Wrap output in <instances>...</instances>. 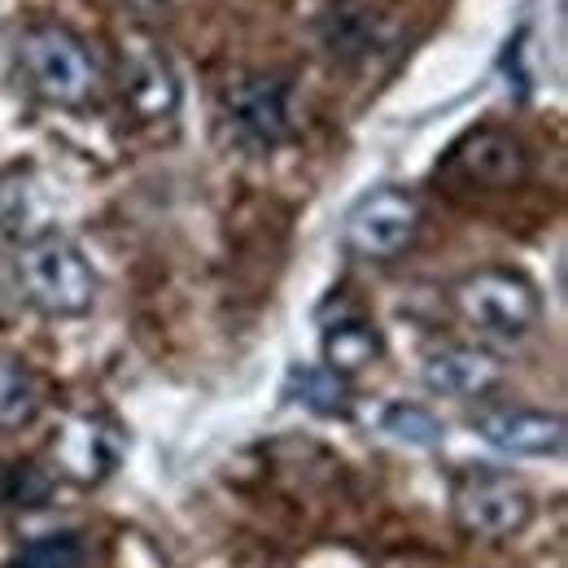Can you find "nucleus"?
I'll return each instance as SVG.
<instances>
[{"instance_id": "nucleus-1", "label": "nucleus", "mask_w": 568, "mask_h": 568, "mask_svg": "<svg viewBox=\"0 0 568 568\" xmlns=\"http://www.w3.org/2000/svg\"><path fill=\"white\" fill-rule=\"evenodd\" d=\"M18 281L36 311L53 320L88 315L97 302V272L83 250L62 232H44L18 245Z\"/></svg>"}, {"instance_id": "nucleus-2", "label": "nucleus", "mask_w": 568, "mask_h": 568, "mask_svg": "<svg viewBox=\"0 0 568 568\" xmlns=\"http://www.w3.org/2000/svg\"><path fill=\"white\" fill-rule=\"evenodd\" d=\"M18 62H22V74H27L31 92L44 97L49 105L83 110L97 97L101 71H97L92 53L83 49V40L71 36L67 27H53V22L31 27L18 40Z\"/></svg>"}, {"instance_id": "nucleus-3", "label": "nucleus", "mask_w": 568, "mask_h": 568, "mask_svg": "<svg viewBox=\"0 0 568 568\" xmlns=\"http://www.w3.org/2000/svg\"><path fill=\"white\" fill-rule=\"evenodd\" d=\"M455 306L490 342H520V337H529L538 315H542L538 288L525 281L520 272H507V267H481V272L464 276L459 288H455Z\"/></svg>"}, {"instance_id": "nucleus-4", "label": "nucleus", "mask_w": 568, "mask_h": 568, "mask_svg": "<svg viewBox=\"0 0 568 568\" xmlns=\"http://www.w3.org/2000/svg\"><path fill=\"white\" fill-rule=\"evenodd\" d=\"M119 88L141 123H166L180 110V79L162 44L144 31H128L119 49Z\"/></svg>"}, {"instance_id": "nucleus-5", "label": "nucleus", "mask_w": 568, "mask_h": 568, "mask_svg": "<svg viewBox=\"0 0 568 568\" xmlns=\"http://www.w3.org/2000/svg\"><path fill=\"white\" fill-rule=\"evenodd\" d=\"M420 232V202L407 189H376L346 219V245L358 258H398Z\"/></svg>"}, {"instance_id": "nucleus-6", "label": "nucleus", "mask_w": 568, "mask_h": 568, "mask_svg": "<svg viewBox=\"0 0 568 568\" xmlns=\"http://www.w3.org/2000/svg\"><path fill=\"white\" fill-rule=\"evenodd\" d=\"M529 516H534V498L511 477L477 473L455 490V520L473 538H486V542L511 538L529 525Z\"/></svg>"}, {"instance_id": "nucleus-7", "label": "nucleus", "mask_w": 568, "mask_h": 568, "mask_svg": "<svg viewBox=\"0 0 568 568\" xmlns=\"http://www.w3.org/2000/svg\"><path fill=\"white\" fill-rule=\"evenodd\" d=\"M227 123L254 149H272L288 136V79L284 74H245L227 88Z\"/></svg>"}, {"instance_id": "nucleus-8", "label": "nucleus", "mask_w": 568, "mask_h": 568, "mask_svg": "<svg viewBox=\"0 0 568 568\" xmlns=\"http://www.w3.org/2000/svg\"><path fill=\"white\" fill-rule=\"evenodd\" d=\"M450 171L473 189H516L529 175V149L503 128H481L450 153Z\"/></svg>"}, {"instance_id": "nucleus-9", "label": "nucleus", "mask_w": 568, "mask_h": 568, "mask_svg": "<svg viewBox=\"0 0 568 568\" xmlns=\"http://www.w3.org/2000/svg\"><path fill=\"white\" fill-rule=\"evenodd\" d=\"M473 428L503 455H560L565 450V420L534 407H495L477 412Z\"/></svg>"}, {"instance_id": "nucleus-10", "label": "nucleus", "mask_w": 568, "mask_h": 568, "mask_svg": "<svg viewBox=\"0 0 568 568\" xmlns=\"http://www.w3.org/2000/svg\"><path fill=\"white\" fill-rule=\"evenodd\" d=\"M503 381V363L477 346H442L425 358V385L446 398H477Z\"/></svg>"}, {"instance_id": "nucleus-11", "label": "nucleus", "mask_w": 568, "mask_h": 568, "mask_svg": "<svg viewBox=\"0 0 568 568\" xmlns=\"http://www.w3.org/2000/svg\"><path fill=\"white\" fill-rule=\"evenodd\" d=\"M53 450H58V464L74 481H101L119 459V437L97 416H74V420H67V428H58Z\"/></svg>"}, {"instance_id": "nucleus-12", "label": "nucleus", "mask_w": 568, "mask_h": 568, "mask_svg": "<svg viewBox=\"0 0 568 568\" xmlns=\"http://www.w3.org/2000/svg\"><path fill=\"white\" fill-rule=\"evenodd\" d=\"M0 232H9L18 245L53 232L49 227V202H44V180L36 171L0 175Z\"/></svg>"}, {"instance_id": "nucleus-13", "label": "nucleus", "mask_w": 568, "mask_h": 568, "mask_svg": "<svg viewBox=\"0 0 568 568\" xmlns=\"http://www.w3.org/2000/svg\"><path fill=\"white\" fill-rule=\"evenodd\" d=\"M324 44L333 58H367L376 44H385V27L367 4L337 0L324 13Z\"/></svg>"}, {"instance_id": "nucleus-14", "label": "nucleus", "mask_w": 568, "mask_h": 568, "mask_svg": "<svg viewBox=\"0 0 568 568\" xmlns=\"http://www.w3.org/2000/svg\"><path fill=\"white\" fill-rule=\"evenodd\" d=\"M44 412V385L22 358H0V433L27 428Z\"/></svg>"}, {"instance_id": "nucleus-15", "label": "nucleus", "mask_w": 568, "mask_h": 568, "mask_svg": "<svg viewBox=\"0 0 568 568\" xmlns=\"http://www.w3.org/2000/svg\"><path fill=\"white\" fill-rule=\"evenodd\" d=\"M381 358V337L363 320H342L324 333V363L333 376H355Z\"/></svg>"}, {"instance_id": "nucleus-16", "label": "nucleus", "mask_w": 568, "mask_h": 568, "mask_svg": "<svg viewBox=\"0 0 568 568\" xmlns=\"http://www.w3.org/2000/svg\"><path fill=\"white\" fill-rule=\"evenodd\" d=\"M293 398L320 416H346V389L328 367H297L293 372Z\"/></svg>"}, {"instance_id": "nucleus-17", "label": "nucleus", "mask_w": 568, "mask_h": 568, "mask_svg": "<svg viewBox=\"0 0 568 568\" xmlns=\"http://www.w3.org/2000/svg\"><path fill=\"white\" fill-rule=\"evenodd\" d=\"M381 428H385L389 437L407 442V446H437V442H442L437 416L425 412V407H416V403H394V407L381 416Z\"/></svg>"}, {"instance_id": "nucleus-18", "label": "nucleus", "mask_w": 568, "mask_h": 568, "mask_svg": "<svg viewBox=\"0 0 568 568\" xmlns=\"http://www.w3.org/2000/svg\"><path fill=\"white\" fill-rule=\"evenodd\" d=\"M83 560V547L74 534H53V538H40V542H27L4 568H79Z\"/></svg>"}, {"instance_id": "nucleus-19", "label": "nucleus", "mask_w": 568, "mask_h": 568, "mask_svg": "<svg viewBox=\"0 0 568 568\" xmlns=\"http://www.w3.org/2000/svg\"><path fill=\"white\" fill-rule=\"evenodd\" d=\"M0 498L9 507H40V503H49V477L36 464H13L0 477Z\"/></svg>"}, {"instance_id": "nucleus-20", "label": "nucleus", "mask_w": 568, "mask_h": 568, "mask_svg": "<svg viewBox=\"0 0 568 568\" xmlns=\"http://www.w3.org/2000/svg\"><path fill=\"white\" fill-rule=\"evenodd\" d=\"M4 315H9V288H4V276H0V324H4Z\"/></svg>"}]
</instances>
